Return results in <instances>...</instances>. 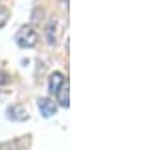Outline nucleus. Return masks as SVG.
Listing matches in <instances>:
<instances>
[{
    "label": "nucleus",
    "instance_id": "f257e3e1",
    "mask_svg": "<svg viewBox=\"0 0 152 150\" xmlns=\"http://www.w3.org/2000/svg\"><path fill=\"white\" fill-rule=\"evenodd\" d=\"M15 41L21 49H31L38 43V33L31 24H24L18 29L15 35Z\"/></svg>",
    "mask_w": 152,
    "mask_h": 150
},
{
    "label": "nucleus",
    "instance_id": "7ed1b4c3",
    "mask_svg": "<svg viewBox=\"0 0 152 150\" xmlns=\"http://www.w3.org/2000/svg\"><path fill=\"white\" fill-rule=\"evenodd\" d=\"M56 100H58V103L62 108H69L70 106V82H69V79H64L62 85L58 88Z\"/></svg>",
    "mask_w": 152,
    "mask_h": 150
},
{
    "label": "nucleus",
    "instance_id": "0eeeda50",
    "mask_svg": "<svg viewBox=\"0 0 152 150\" xmlns=\"http://www.w3.org/2000/svg\"><path fill=\"white\" fill-rule=\"evenodd\" d=\"M58 21L56 20H50V23L47 24V28H46V36H47V43L50 46H55L56 44V40H58V36H56V29H58Z\"/></svg>",
    "mask_w": 152,
    "mask_h": 150
},
{
    "label": "nucleus",
    "instance_id": "6e6552de",
    "mask_svg": "<svg viewBox=\"0 0 152 150\" xmlns=\"http://www.w3.org/2000/svg\"><path fill=\"white\" fill-rule=\"evenodd\" d=\"M9 15H11L9 9H8L6 6H3V5H0V28H3L5 24L8 23Z\"/></svg>",
    "mask_w": 152,
    "mask_h": 150
},
{
    "label": "nucleus",
    "instance_id": "39448f33",
    "mask_svg": "<svg viewBox=\"0 0 152 150\" xmlns=\"http://www.w3.org/2000/svg\"><path fill=\"white\" fill-rule=\"evenodd\" d=\"M28 136H23L18 140H12V141H6L3 144H0V150H26L29 140H26Z\"/></svg>",
    "mask_w": 152,
    "mask_h": 150
},
{
    "label": "nucleus",
    "instance_id": "20e7f679",
    "mask_svg": "<svg viewBox=\"0 0 152 150\" xmlns=\"http://www.w3.org/2000/svg\"><path fill=\"white\" fill-rule=\"evenodd\" d=\"M38 109H40L41 112V115L44 118H49V117H52L56 114V105L55 102H52L50 99H40L38 100Z\"/></svg>",
    "mask_w": 152,
    "mask_h": 150
},
{
    "label": "nucleus",
    "instance_id": "f03ea898",
    "mask_svg": "<svg viewBox=\"0 0 152 150\" xmlns=\"http://www.w3.org/2000/svg\"><path fill=\"white\" fill-rule=\"evenodd\" d=\"M6 117L12 121H26L29 118V112L23 105H12L6 109Z\"/></svg>",
    "mask_w": 152,
    "mask_h": 150
},
{
    "label": "nucleus",
    "instance_id": "1a4fd4ad",
    "mask_svg": "<svg viewBox=\"0 0 152 150\" xmlns=\"http://www.w3.org/2000/svg\"><path fill=\"white\" fill-rule=\"evenodd\" d=\"M9 76L6 73H3V71H0V85H3V83H9Z\"/></svg>",
    "mask_w": 152,
    "mask_h": 150
},
{
    "label": "nucleus",
    "instance_id": "423d86ee",
    "mask_svg": "<svg viewBox=\"0 0 152 150\" xmlns=\"http://www.w3.org/2000/svg\"><path fill=\"white\" fill-rule=\"evenodd\" d=\"M62 82H64V74L59 73V71H53L52 74H50V78H49V93L50 94H56V91L62 85Z\"/></svg>",
    "mask_w": 152,
    "mask_h": 150
}]
</instances>
